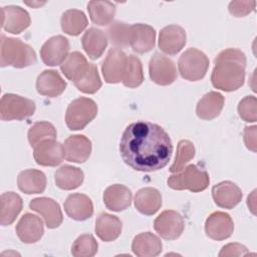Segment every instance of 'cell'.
I'll use <instances>...</instances> for the list:
<instances>
[{"label":"cell","instance_id":"obj_11","mask_svg":"<svg viewBox=\"0 0 257 257\" xmlns=\"http://www.w3.org/2000/svg\"><path fill=\"white\" fill-rule=\"evenodd\" d=\"M69 41L62 35L49 38L40 49V56L45 65H60L68 55Z\"/></svg>","mask_w":257,"mask_h":257},{"label":"cell","instance_id":"obj_14","mask_svg":"<svg viewBox=\"0 0 257 257\" xmlns=\"http://www.w3.org/2000/svg\"><path fill=\"white\" fill-rule=\"evenodd\" d=\"M234 231V223L231 216L225 212H214L206 219V235L217 241H222L231 237Z\"/></svg>","mask_w":257,"mask_h":257},{"label":"cell","instance_id":"obj_32","mask_svg":"<svg viewBox=\"0 0 257 257\" xmlns=\"http://www.w3.org/2000/svg\"><path fill=\"white\" fill-rule=\"evenodd\" d=\"M87 10L92 23L105 26L112 21L116 8L110 1H90L87 4Z\"/></svg>","mask_w":257,"mask_h":257},{"label":"cell","instance_id":"obj_24","mask_svg":"<svg viewBox=\"0 0 257 257\" xmlns=\"http://www.w3.org/2000/svg\"><path fill=\"white\" fill-rule=\"evenodd\" d=\"M94 230L101 241L111 242L119 237L122 230V223L114 215L100 213L95 220Z\"/></svg>","mask_w":257,"mask_h":257},{"label":"cell","instance_id":"obj_35","mask_svg":"<svg viewBox=\"0 0 257 257\" xmlns=\"http://www.w3.org/2000/svg\"><path fill=\"white\" fill-rule=\"evenodd\" d=\"M74 85L83 93L92 94L98 91L101 87V80L96 65L89 63L85 72L76 81H74Z\"/></svg>","mask_w":257,"mask_h":257},{"label":"cell","instance_id":"obj_44","mask_svg":"<svg viewBox=\"0 0 257 257\" xmlns=\"http://www.w3.org/2000/svg\"><path fill=\"white\" fill-rule=\"evenodd\" d=\"M256 125L245 126L244 128V144L246 148L252 152H256Z\"/></svg>","mask_w":257,"mask_h":257},{"label":"cell","instance_id":"obj_8","mask_svg":"<svg viewBox=\"0 0 257 257\" xmlns=\"http://www.w3.org/2000/svg\"><path fill=\"white\" fill-rule=\"evenodd\" d=\"M156 232L165 240L178 239L185 228V222L180 213L174 210L163 211L154 222Z\"/></svg>","mask_w":257,"mask_h":257},{"label":"cell","instance_id":"obj_12","mask_svg":"<svg viewBox=\"0 0 257 257\" xmlns=\"http://www.w3.org/2000/svg\"><path fill=\"white\" fill-rule=\"evenodd\" d=\"M33 158L36 164L43 167H56L64 157V148L55 140H45L34 147Z\"/></svg>","mask_w":257,"mask_h":257},{"label":"cell","instance_id":"obj_26","mask_svg":"<svg viewBox=\"0 0 257 257\" xmlns=\"http://www.w3.org/2000/svg\"><path fill=\"white\" fill-rule=\"evenodd\" d=\"M81 44L88 57L94 60L103 54L107 46V37L102 30L90 27L84 32L81 38Z\"/></svg>","mask_w":257,"mask_h":257},{"label":"cell","instance_id":"obj_6","mask_svg":"<svg viewBox=\"0 0 257 257\" xmlns=\"http://www.w3.org/2000/svg\"><path fill=\"white\" fill-rule=\"evenodd\" d=\"M178 67L184 79L198 81L204 78L207 73L209 58L203 51L197 48H189L180 56Z\"/></svg>","mask_w":257,"mask_h":257},{"label":"cell","instance_id":"obj_36","mask_svg":"<svg viewBox=\"0 0 257 257\" xmlns=\"http://www.w3.org/2000/svg\"><path fill=\"white\" fill-rule=\"evenodd\" d=\"M106 32L110 43L116 48L130 46L131 25L121 21H114L108 26Z\"/></svg>","mask_w":257,"mask_h":257},{"label":"cell","instance_id":"obj_46","mask_svg":"<svg viewBox=\"0 0 257 257\" xmlns=\"http://www.w3.org/2000/svg\"><path fill=\"white\" fill-rule=\"evenodd\" d=\"M26 4L29 6H32V7H37V6H41V5L45 4V2H32V3L26 2Z\"/></svg>","mask_w":257,"mask_h":257},{"label":"cell","instance_id":"obj_3","mask_svg":"<svg viewBox=\"0 0 257 257\" xmlns=\"http://www.w3.org/2000/svg\"><path fill=\"white\" fill-rule=\"evenodd\" d=\"M37 56L34 49L19 38L1 35L0 65L1 67L13 66L24 68L35 64Z\"/></svg>","mask_w":257,"mask_h":257},{"label":"cell","instance_id":"obj_33","mask_svg":"<svg viewBox=\"0 0 257 257\" xmlns=\"http://www.w3.org/2000/svg\"><path fill=\"white\" fill-rule=\"evenodd\" d=\"M60 24L64 33L77 36L87 27L88 20L81 10L68 9L62 14Z\"/></svg>","mask_w":257,"mask_h":257},{"label":"cell","instance_id":"obj_39","mask_svg":"<svg viewBox=\"0 0 257 257\" xmlns=\"http://www.w3.org/2000/svg\"><path fill=\"white\" fill-rule=\"evenodd\" d=\"M195 146L189 140H182L178 143L175 161L170 168L171 173L181 172L185 165L195 157Z\"/></svg>","mask_w":257,"mask_h":257},{"label":"cell","instance_id":"obj_22","mask_svg":"<svg viewBox=\"0 0 257 257\" xmlns=\"http://www.w3.org/2000/svg\"><path fill=\"white\" fill-rule=\"evenodd\" d=\"M67 83L58 73L53 69H46L42 71L36 80V89L38 93L47 97L59 96L66 88Z\"/></svg>","mask_w":257,"mask_h":257},{"label":"cell","instance_id":"obj_21","mask_svg":"<svg viewBox=\"0 0 257 257\" xmlns=\"http://www.w3.org/2000/svg\"><path fill=\"white\" fill-rule=\"evenodd\" d=\"M67 216L75 221H84L93 214V204L91 199L80 193L69 195L63 204Z\"/></svg>","mask_w":257,"mask_h":257},{"label":"cell","instance_id":"obj_28","mask_svg":"<svg viewBox=\"0 0 257 257\" xmlns=\"http://www.w3.org/2000/svg\"><path fill=\"white\" fill-rule=\"evenodd\" d=\"M225 103L224 96L217 91L206 93L197 103L196 114L204 120H211L217 117L222 111Z\"/></svg>","mask_w":257,"mask_h":257},{"label":"cell","instance_id":"obj_40","mask_svg":"<svg viewBox=\"0 0 257 257\" xmlns=\"http://www.w3.org/2000/svg\"><path fill=\"white\" fill-rule=\"evenodd\" d=\"M98 244L91 234H82L76 238L71 246L74 257H91L97 253Z\"/></svg>","mask_w":257,"mask_h":257},{"label":"cell","instance_id":"obj_7","mask_svg":"<svg viewBox=\"0 0 257 257\" xmlns=\"http://www.w3.org/2000/svg\"><path fill=\"white\" fill-rule=\"evenodd\" d=\"M35 102L24 96L5 93L0 100V118L5 121L22 120L35 112Z\"/></svg>","mask_w":257,"mask_h":257},{"label":"cell","instance_id":"obj_42","mask_svg":"<svg viewBox=\"0 0 257 257\" xmlns=\"http://www.w3.org/2000/svg\"><path fill=\"white\" fill-rule=\"evenodd\" d=\"M255 1H232L229 3L228 10L235 17H244L254 11Z\"/></svg>","mask_w":257,"mask_h":257},{"label":"cell","instance_id":"obj_16","mask_svg":"<svg viewBox=\"0 0 257 257\" xmlns=\"http://www.w3.org/2000/svg\"><path fill=\"white\" fill-rule=\"evenodd\" d=\"M29 208L32 211L39 213L43 217L45 225L49 229H55L59 227L63 221V216L59 204L51 198H35L30 201Z\"/></svg>","mask_w":257,"mask_h":257},{"label":"cell","instance_id":"obj_17","mask_svg":"<svg viewBox=\"0 0 257 257\" xmlns=\"http://www.w3.org/2000/svg\"><path fill=\"white\" fill-rule=\"evenodd\" d=\"M63 148L66 161L76 164L86 162L92 151L90 140L83 135L69 136L65 140Z\"/></svg>","mask_w":257,"mask_h":257},{"label":"cell","instance_id":"obj_41","mask_svg":"<svg viewBox=\"0 0 257 257\" xmlns=\"http://www.w3.org/2000/svg\"><path fill=\"white\" fill-rule=\"evenodd\" d=\"M239 116L247 122L257 120V99L253 95H247L238 104Z\"/></svg>","mask_w":257,"mask_h":257},{"label":"cell","instance_id":"obj_2","mask_svg":"<svg viewBox=\"0 0 257 257\" xmlns=\"http://www.w3.org/2000/svg\"><path fill=\"white\" fill-rule=\"evenodd\" d=\"M246 56L237 48H227L215 58L211 82L217 89L234 91L244 84Z\"/></svg>","mask_w":257,"mask_h":257},{"label":"cell","instance_id":"obj_15","mask_svg":"<svg viewBox=\"0 0 257 257\" xmlns=\"http://www.w3.org/2000/svg\"><path fill=\"white\" fill-rule=\"evenodd\" d=\"M186 31L177 24L164 27L159 35V48L168 55H176L185 46Z\"/></svg>","mask_w":257,"mask_h":257},{"label":"cell","instance_id":"obj_18","mask_svg":"<svg viewBox=\"0 0 257 257\" xmlns=\"http://www.w3.org/2000/svg\"><path fill=\"white\" fill-rule=\"evenodd\" d=\"M15 230L20 241L26 244L36 243L44 233L42 220L31 213H26L20 218Z\"/></svg>","mask_w":257,"mask_h":257},{"label":"cell","instance_id":"obj_27","mask_svg":"<svg viewBox=\"0 0 257 257\" xmlns=\"http://www.w3.org/2000/svg\"><path fill=\"white\" fill-rule=\"evenodd\" d=\"M132 250L139 257H155L162 252L163 244L152 232H144L134 238Z\"/></svg>","mask_w":257,"mask_h":257},{"label":"cell","instance_id":"obj_34","mask_svg":"<svg viewBox=\"0 0 257 257\" xmlns=\"http://www.w3.org/2000/svg\"><path fill=\"white\" fill-rule=\"evenodd\" d=\"M88 64L83 54L78 51H73L69 53L60 64V69L67 79L74 82L85 72Z\"/></svg>","mask_w":257,"mask_h":257},{"label":"cell","instance_id":"obj_10","mask_svg":"<svg viewBox=\"0 0 257 257\" xmlns=\"http://www.w3.org/2000/svg\"><path fill=\"white\" fill-rule=\"evenodd\" d=\"M126 54L119 48H110L101 64V72L105 82L118 83L122 81L126 64Z\"/></svg>","mask_w":257,"mask_h":257},{"label":"cell","instance_id":"obj_29","mask_svg":"<svg viewBox=\"0 0 257 257\" xmlns=\"http://www.w3.org/2000/svg\"><path fill=\"white\" fill-rule=\"evenodd\" d=\"M18 189L25 194H40L46 188V177L43 172L35 169L22 171L17 177Z\"/></svg>","mask_w":257,"mask_h":257},{"label":"cell","instance_id":"obj_19","mask_svg":"<svg viewBox=\"0 0 257 257\" xmlns=\"http://www.w3.org/2000/svg\"><path fill=\"white\" fill-rule=\"evenodd\" d=\"M212 197L217 206L224 209H233L243 197L241 189L231 181H223L213 186Z\"/></svg>","mask_w":257,"mask_h":257},{"label":"cell","instance_id":"obj_37","mask_svg":"<svg viewBox=\"0 0 257 257\" xmlns=\"http://www.w3.org/2000/svg\"><path fill=\"white\" fill-rule=\"evenodd\" d=\"M144 81V71L143 65L139 57L135 55H130L127 57V64L125 73L122 79L124 86L128 88H135L140 86Z\"/></svg>","mask_w":257,"mask_h":257},{"label":"cell","instance_id":"obj_45","mask_svg":"<svg viewBox=\"0 0 257 257\" xmlns=\"http://www.w3.org/2000/svg\"><path fill=\"white\" fill-rule=\"evenodd\" d=\"M255 193L256 190H254L252 194L247 198V205L253 214H255Z\"/></svg>","mask_w":257,"mask_h":257},{"label":"cell","instance_id":"obj_13","mask_svg":"<svg viewBox=\"0 0 257 257\" xmlns=\"http://www.w3.org/2000/svg\"><path fill=\"white\" fill-rule=\"evenodd\" d=\"M2 28L9 33L19 34L29 27L31 19L29 13L20 6L8 5L1 8Z\"/></svg>","mask_w":257,"mask_h":257},{"label":"cell","instance_id":"obj_25","mask_svg":"<svg viewBox=\"0 0 257 257\" xmlns=\"http://www.w3.org/2000/svg\"><path fill=\"white\" fill-rule=\"evenodd\" d=\"M135 207L141 214L152 216L162 207V195L155 188H143L136 193Z\"/></svg>","mask_w":257,"mask_h":257},{"label":"cell","instance_id":"obj_23","mask_svg":"<svg viewBox=\"0 0 257 257\" xmlns=\"http://www.w3.org/2000/svg\"><path fill=\"white\" fill-rule=\"evenodd\" d=\"M103 203L105 207L113 212H121L132 204V191L121 184H114L107 187L103 192Z\"/></svg>","mask_w":257,"mask_h":257},{"label":"cell","instance_id":"obj_5","mask_svg":"<svg viewBox=\"0 0 257 257\" xmlns=\"http://www.w3.org/2000/svg\"><path fill=\"white\" fill-rule=\"evenodd\" d=\"M97 104L88 97H78L72 100L66 109L65 122L69 130H83L97 114Z\"/></svg>","mask_w":257,"mask_h":257},{"label":"cell","instance_id":"obj_31","mask_svg":"<svg viewBox=\"0 0 257 257\" xmlns=\"http://www.w3.org/2000/svg\"><path fill=\"white\" fill-rule=\"evenodd\" d=\"M84 180V174L81 169L69 165L60 167L54 174L56 186L65 191L77 189L81 186Z\"/></svg>","mask_w":257,"mask_h":257},{"label":"cell","instance_id":"obj_20","mask_svg":"<svg viewBox=\"0 0 257 257\" xmlns=\"http://www.w3.org/2000/svg\"><path fill=\"white\" fill-rule=\"evenodd\" d=\"M156 30L144 23L131 25L130 46L137 53H147L155 47Z\"/></svg>","mask_w":257,"mask_h":257},{"label":"cell","instance_id":"obj_1","mask_svg":"<svg viewBox=\"0 0 257 257\" xmlns=\"http://www.w3.org/2000/svg\"><path fill=\"white\" fill-rule=\"evenodd\" d=\"M123 162L140 172H155L171 160L173 145L168 133L159 124L139 120L128 124L120 139Z\"/></svg>","mask_w":257,"mask_h":257},{"label":"cell","instance_id":"obj_9","mask_svg":"<svg viewBox=\"0 0 257 257\" xmlns=\"http://www.w3.org/2000/svg\"><path fill=\"white\" fill-rule=\"evenodd\" d=\"M149 73L152 81L163 86L172 84L177 78L174 61L159 52H156L150 59Z\"/></svg>","mask_w":257,"mask_h":257},{"label":"cell","instance_id":"obj_38","mask_svg":"<svg viewBox=\"0 0 257 257\" xmlns=\"http://www.w3.org/2000/svg\"><path fill=\"white\" fill-rule=\"evenodd\" d=\"M27 136L30 146L34 148L45 140H55L57 132L52 123L48 121H38L29 128Z\"/></svg>","mask_w":257,"mask_h":257},{"label":"cell","instance_id":"obj_30","mask_svg":"<svg viewBox=\"0 0 257 257\" xmlns=\"http://www.w3.org/2000/svg\"><path fill=\"white\" fill-rule=\"evenodd\" d=\"M0 204V223L2 226H9L22 210V198L14 192H6L1 195Z\"/></svg>","mask_w":257,"mask_h":257},{"label":"cell","instance_id":"obj_43","mask_svg":"<svg viewBox=\"0 0 257 257\" xmlns=\"http://www.w3.org/2000/svg\"><path fill=\"white\" fill-rule=\"evenodd\" d=\"M249 254L247 248L239 243H229L222 247L219 256H243Z\"/></svg>","mask_w":257,"mask_h":257},{"label":"cell","instance_id":"obj_4","mask_svg":"<svg viewBox=\"0 0 257 257\" xmlns=\"http://www.w3.org/2000/svg\"><path fill=\"white\" fill-rule=\"evenodd\" d=\"M168 186L177 191L189 190L199 193L206 190L210 183L209 174L196 165H188L181 172L169 177Z\"/></svg>","mask_w":257,"mask_h":257}]
</instances>
